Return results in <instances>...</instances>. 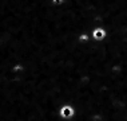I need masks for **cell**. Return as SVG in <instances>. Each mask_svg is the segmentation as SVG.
<instances>
[{
    "label": "cell",
    "mask_w": 127,
    "mask_h": 121,
    "mask_svg": "<svg viewBox=\"0 0 127 121\" xmlns=\"http://www.w3.org/2000/svg\"><path fill=\"white\" fill-rule=\"evenodd\" d=\"M58 115L62 120H66V121H70L74 119V116L76 115V109L74 108L71 104H64L62 105L59 110H58Z\"/></svg>",
    "instance_id": "1"
}]
</instances>
